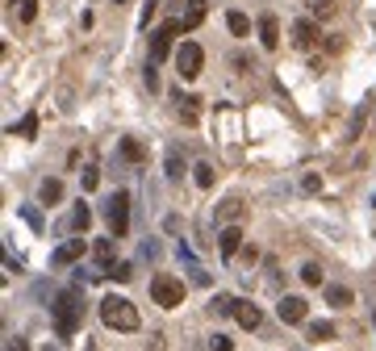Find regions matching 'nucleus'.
Instances as JSON below:
<instances>
[{
  "label": "nucleus",
  "instance_id": "33",
  "mask_svg": "<svg viewBox=\"0 0 376 351\" xmlns=\"http://www.w3.org/2000/svg\"><path fill=\"white\" fill-rule=\"evenodd\" d=\"M146 88H151V92L159 88V75H155V63H146Z\"/></svg>",
  "mask_w": 376,
  "mask_h": 351
},
{
  "label": "nucleus",
  "instance_id": "24",
  "mask_svg": "<svg viewBox=\"0 0 376 351\" xmlns=\"http://www.w3.org/2000/svg\"><path fill=\"white\" fill-rule=\"evenodd\" d=\"M193 180H197V188H213V167L209 163H197L193 167Z\"/></svg>",
  "mask_w": 376,
  "mask_h": 351
},
{
  "label": "nucleus",
  "instance_id": "34",
  "mask_svg": "<svg viewBox=\"0 0 376 351\" xmlns=\"http://www.w3.org/2000/svg\"><path fill=\"white\" fill-rule=\"evenodd\" d=\"M301 188H306V193H318V188H322V180H318V176H306V180H301Z\"/></svg>",
  "mask_w": 376,
  "mask_h": 351
},
{
  "label": "nucleus",
  "instance_id": "2",
  "mask_svg": "<svg viewBox=\"0 0 376 351\" xmlns=\"http://www.w3.org/2000/svg\"><path fill=\"white\" fill-rule=\"evenodd\" d=\"M100 322H105L109 331H138V310H134V301L109 293V297L100 301Z\"/></svg>",
  "mask_w": 376,
  "mask_h": 351
},
{
  "label": "nucleus",
  "instance_id": "31",
  "mask_svg": "<svg viewBox=\"0 0 376 351\" xmlns=\"http://www.w3.org/2000/svg\"><path fill=\"white\" fill-rule=\"evenodd\" d=\"M209 348H213V351H230V348H234V343H230L226 335H213V339H209Z\"/></svg>",
  "mask_w": 376,
  "mask_h": 351
},
{
  "label": "nucleus",
  "instance_id": "15",
  "mask_svg": "<svg viewBox=\"0 0 376 351\" xmlns=\"http://www.w3.org/2000/svg\"><path fill=\"white\" fill-rule=\"evenodd\" d=\"M117 151H121V159H130L134 167L146 159V151H142V142H138V138H121V142H117Z\"/></svg>",
  "mask_w": 376,
  "mask_h": 351
},
{
  "label": "nucleus",
  "instance_id": "21",
  "mask_svg": "<svg viewBox=\"0 0 376 351\" xmlns=\"http://www.w3.org/2000/svg\"><path fill=\"white\" fill-rule=\"evenodd\" d=\"M226 25H230V33H239V38H247V33H251L247 13H226Z\"/></svg>",
  "mask_w": 376,
  "mask_h": 351
},
{
  "label": "nucleus",
  "instance_id": "30",
  "mask_svg": "<svg viewBox=\"0 0 376 351\" xmlns=\"http://www.w3.org/2000/svg\"><path fill=\"white\" fill-rule=\"evenodd\" d=\"M17 134H21V138H33V134H38V117L29 113V117H25V121L17 126Z\"/></svg>",
  "mask_w": 376,
  "mask_h": 351
},
{
  "label": "nucleus",
  "instance_id": "22",
  "mask_svg": "<svg viewBox=\"0 0 376 351\" xmlns=\"http://www.w3.org/2000/svg\"><path fill=\"white\" fill-rule=\"evenodd\" d=\"M88 226H92V209L80 201V205H75V214H71V230H80V234H84Z\"/></svg>",
  "mask_w": 376,
  "mask_h": 351
},
{
  "label": "nucleus",
  "instance_id": "10",
  "mask_svg": "<svg viewBox=\"0 0 376 351\" xmlns=\"http://www.w3.org/2000/svg\"><path fill=\"white\" fill-rule=\"evenodd\" d=\"M260 42H264V50H276L280 46V21L268 13V17H260Z\"/></svg>",
  "mask_w": 376,
  "mask_h": 351
},
{
  "label": "nucleus",
  "instance_id": "27",
  "mask_svg": "<svg viewBox=\"0 0 376 351\" xmlns=\"http://www.w3.org/2000/svg\"><path fill=\"white\" fill-rule=\"evenodd\" d=\"M301 281H306L310 289H318V285H322V268H318V264H306V268H301Z\"/></svg>",
  "mask_w": 376,
  "mask_h": 351
},
{
  "label": "nucleus",
  "instance_id": "3",
  "mask_svg": "<svg viewBox=\"0 0 376 351\" xmlns=\"http://www.w3.org/2000/svg\"><path fill=\"white\" fill-rule=\"evenodd\" d=\"M151 297H155V306L176 310V306H184V281H176L172 272H159L151 281Z\"/></svg>",
  "mask_w": 376,
  "mask_h": 351
},
{
  "label": "nucleus",
  "instance_id": "28",
  "mask_svg": "<svg viewBox=\"0 0 376 351\" xmlns=\"http://www.w3.org/2000/svg\"><path fill=\"white\" fill-rule=\"evenodd\" d=\"M80 184H84V193H92V188L100 184V172H96V167H84V172H80Z\"/></svg>",
  "mask_w": 376,
  "mask_h": 351
},
{
  "label": "nucleus",
  "instance_id": "20",
  "mask_svg": "<svg viewBox=\"0 0 376 351\" xmlns=\"http://www.w3.org/2000/svg\"><path fill=\"white\" fill-rule=\"evenodd\" d=\"M13 13H17L21 25H29V21L38 17V0H13Z\"/></svg>",
  "mask_w": 376,
  "mask_h": 351
},
{
  "label": "nucleus",
  "instance_id": "9",
  "mask_svg": "<svg viewBox=\"0 0 376 351\" xmlns=\"http://www.w3.org/2000/svg\"><path fill=\"white\" fill-rule=\"evenodd\" d=\"M276 314H280V322H306V297H280Z\"/></svg>",
  "mask_w": 376,
  "mask_h": 351
},
{
  "label": "nucleus",
  "instance_id": "7",
  "mask_svg": "<svg viewBox=\"0 0 376 351\" xmlns=\"http://www.w3.org/2000/svg\"><path fill=\"white\" fill-rule=\"evenodd\" d=\"M84 251H88V243H84V239H67V243L50 255V264H54V268H67V264H75Z\"/></svg>",
  "mask_w": 376,
  "mask_h": 351
},
{
  "label": "nucleus",
  "instance_id": "26",
  "mask_svg": "<svg viewBox=\"0 0 376 351\" xmlns=\"http://www.w3.org/2000/svg\"><path fill=\"white\" fill-rule=\"evenodd\" d=\"M105 276H109V281H117V285H126V281L134 276V268H130V264H113V268H109Z\"/></svg>",
  "mask_w": 376,
  "mask_h": 351
},
{
  "label": "nucleus",
  "instance_id": "14",
  "mask_svg": "<svg viewBox=\"0 0 376 351\" xmlns=\"http://www.w3.org/2000/svg\"><path fill=\"white\" fill-rule=\"evenodd\" d=\"M293 42H297V46H314V42H318V25H314V21H297V25H293Z\"/></svg>",
  "mask_w": 376,
  "mask_h": 351
},
{
  "label": "nucleus",
  "instance_id": "18",
  "mask_svg": "<svg viewBox=\"0 0 376 351\" xmlns=\"http://www.w3.org/2000/svg\"><path fill=\"white\" fill-rule=\"evenodd\" d=\"M209 310H213L218 318H230V314L239 310V297H230V293H218V297L209 301Z\"/></svg>",
  "mask_w": 376,
  "mask_h": 351
},
{
  "label": "nucleus",
  "instance_id": "23",
  "mask_svg": "<svg viewBox=\"0 0 376 351\" xmlns=\"http://www.w3.org/2000/svg\"><path fill=\"white\" fill-rule=\"evenodd\" d=\"M326 301H331V306H339V310H347V306H352V289L331 285V289H326Z\"/></svg>",
  "mask_w": 376,
  "mask_h": 351
},
{
  "label": "nucleus",
  "instance_id": "38",
  "mask_svg": "<svg viewBox=\"0 0 376 351\" xmlns=\"http://www.w3.org/2000/svg\"><path fill=\"white\" fill-rule=\"evenodd\" d=\"M373 201H376V197H373Z\"/></svg>",
  "mask_w": 376,
  "mask_h": 351
},
{
  "label": "nucleus",
  "instance_id": "29",
  "mask_svg": "<svg viewBox=\"0 0 376 351\" xmlns=\"http://www.w3.org/2000/svg\"><path fill=\"white\" fill-rule=\"evenodd\" d=\"M314 17H335V0H310Z\"/></svg>",
  "mask_w": 376,
  "mask_h": 351
},
{
  "label": "nucleus",
  "instance_id": "4",
  "mask_svg": "<svg viewBox=\"0 0 376 351\" xmlns=\"http://www.w3.org/2000/svg\"><path fill=\"white\" fill-rule=\"evenodd\" d=\"M105 222H109L113 239H121V234L130 230V193H113V197L105 201Z\"/></svg>",
  "mask_w": 376,
  "mask_h": 351
},
{
  "label": "nucleus",
  "instance_id": "36",
  "mask_svg": "<svg viewBox=\"0 0 376 351\" xmlns=\"http://www.w3.org/2000/svg\"><path fill=\"white\" fill-rule=\"evenodd\" d=\"M146 351H163V335H151V343H146Z\"/></svg>",
  "mask_w": 376,
  "mask_h": 351
},
{
  "label": "nucleus",
  "instance_id": "16",
  "mask_svg": "<svg viewBox=\"0 0 376 351\" xmlns=\"http://www.w3.org/2000/svg\"><path fill=\"white\" fill-rule=\"evenodd\" d=\"M38 197H42V205H59L63 201V180H42L38 184Z\"/></svg>",
  "mask_w": 376,
  "mask_h": 351
},
{
  "label": "nucleus",
  "instance_id": "32",
  "mask_svg": "<svg viewBox=\"0 0 376 351\" xmlns=\"http://www.w3.org/2000/svg\"><path fill=\"white\" fill-rule=\"evenodd\" d=\"M21 214H25V222H29L33 230H42V214H38V209H21Z\"/></svg>",
  "mask_w": 376,
  "mask_h": 351
},
{
  "label": "nucleus",
  "instance_id": "37",
  "mask_svg": "<svg viewBox=\"0 0 376 351\" xmlns=\"http://www.w3.org/2000/svg\"><path fill=\"white\" fill-rule=\"evenodd\" d=\"M42 351H59V348H50V343H46V348H42Z\"/></svg>",
  "mask_w": 376,
  "mask_h": 351
},
{
  "label": "nucleus",
  "instance_id": "6",
  "mask_svg": "<svg viewBox=\"0 0 376 351\" xmlns=\"http://www.w3.org/2000/svg\"><path fill=\"white\" fill-rule=\"evenodd\" d=\"M180 29H184L180 21H167V25H159V29L151 33V63H163V59L172 54V38H176Z\"/></svg>",
  "mask_w": 376,
  "mask_h": 351
},
{
  "label": "nucleus",
  "instance_id": "13",
  "mask_svg": "<svg viewBox=\"0 0 376 351\" xmlns=\"http://www.w3.org/2000/svg\"><path fill=\"white\" fill-rule=\"evenodd\" d=\"M197 105H201L197 96L176 92V109H180V121H184V126H197V117H201V109H197Z\"/></svg>",
  "mask_w": 376,
  "mask_h": 351
},
{
  "label": "nucleus",
  "instance_id": "17",
  "mask_svg": "<svg viewBox=\"0 0 376 351\" xmlns=\"http://www.w3.org/2000/svg\"><path fill=\"white\" fill-rule=\"evenodd\" d=\"M218 218H222L226 226H234V222L243 218V201H239V197H230V201H222V205H218Z\"/></svg>",
  "mask_w": 376,
  "mask_h": 351
},
{
  "label": "nucleus",
  "instance_id": "11",
  "mask_svg": "<svg viewBox=\"0 0 376 351\" xmlns=\"http://www.w3.org/2000/svg\"><path fill=\"white\" fill-rule=\"evenodd\" d=\"M113 251H117V239H96V243H92V255H96V264H100V276L113 268Z\"/></svg>",
  "mask_w": 376,
  "mask_h": 351
},
{
  "label": "nucleus",
  "instance_id": "25",
  "mask_svg": "<svg viewBox=\"0 0 376 351\" xmlns=\"http://www.w3.org/2000/svg\"><path fill=\"white\" fill-rule=\"evenodd\" d=\"M167 176H172V180H180V176H184V159H180V151H176V147L167 151Z\"/></svg>",
  "mask_w": 376,
  "mask_h": 351
},
{
  "label": "nucleus",
  "instance_id": "1",
  "mask_svg": "<svg viewBox=\"0 0 376 351\" xmlns=\"http://www.w3.org/2000/svg\"><path fill=\"white\" fill-rule=\"evenodd\" d=\"M50 310H54V331H59V339H75V331H80V322H84V289H80V285L63 289Z\"/></svg>",
  "mask_w": 376,
  "mask_h": 351
},
{
  "label": "nucleus",
  "instance_id": "19",
  "mask_svg": "<svg viewBox=\"0 0 376 351\" xmlns=\"http://www.w3.org/2000/svg\"><path fill=\"white\" fill-rule=\"evenodd\" d=\"M306 339H310V343H326V339H335V327H331V322H310Z\"/></svg>",
  "mask_w": 376,
  "mask_h": 351
},
{
  "label": "nucleus",
  "instance_id": "8",
  "mask_svg": "<svg viewBox=\"0 0 376 351\" xmlns=\"http://www.w3.org/2000/svg\"><path fill=\"white\" fill-rule=\"evenodd\" d=\"M239 247H243V230H239V226H226V230L218 234V251H222V260H234Z\"/></svg>",
  "mask_w": 376,
  "mask_h": 351
},
{
  "label": "nucleus",
  "instance_id": "12",
  "mask_svg": "<svg viewBox=\"0 0 376 351\" xmlns=\"http://www.w3.org/2000/svg\"><path fill=\"white\" fill-rule=\"evenodd\" d=\"M234 318H239V327H243V331H260V322H264V314H260V306H251V301H239V310H234Z\"/></svg>",
  "mask_w": 376,
  "mask_h": 351
},
{
  "label": "nucleus",
  "instance_id": "35",
  "mask_svg": "<svg viewBox=\"0 0 376 351\" xmlns=\"http://www.w3.org/2000/svg\"><path fill=\"white\" fill-rule=\"evenodd\" d=\"M4 351H29V343H25V339L17 335V339H8V343H4Z\"/></svg>",
  "mask_w": 376,
  "mask_h": 351
},
{
  "label": "nucleus",
  "instance_id": "5",
  "mask_svg": "<svg viewBox=\"0 0 376 351\" xmlns=\"http://www.w3.org/2000/svg\"><path fill=\"white\" fill-rule=\"evenodd\" d=\"M201 67H205V50H201L197 42H184V46L176 50V71H180V80H197Z\"/></svg>",
  "mask_w": 376,
  "mask_h": 351
}]
</instances>
